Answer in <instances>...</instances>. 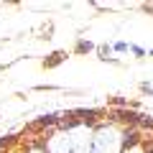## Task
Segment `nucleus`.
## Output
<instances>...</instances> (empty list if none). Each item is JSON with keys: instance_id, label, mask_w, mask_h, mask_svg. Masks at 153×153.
<instances>
[{"instance_id": "1", "label": "nucleus", "mask_w": 153, "mask_h": 153, "mask_svg": "<svg viewBox=\"0 0 153 153\" xmlns=\"http://www.w3.org/2000/svg\"><path fill=\"white\" fill-rule=\"evenodd\" d=\"M123 146H125V148L135 146V133H130V135H125V140H123Z\"/></svg>"}, {"instance_id": "2", "label": "nucleus", "mask_w": 153, "mask_h": 153, "mask_svg": "<svg viewBox=\"0 0 153 153\" xmlns=\"http://www.w3.org/2000/svg\"><path fill=\"white\" fill-rule=\"evenodd\" d=\"M89 49H92L89 41H79V44H76V51H89Z\"/></svg>"}]
</instances>
